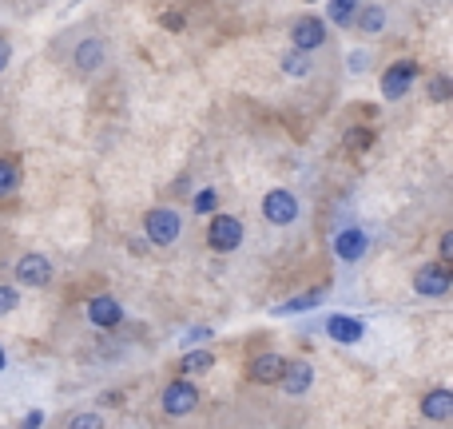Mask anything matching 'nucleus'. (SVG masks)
<instances>
[{"label": "nucleus", "instance_id": "f257e3e1", "mask_svg": "<svg viewBox=\"0 0 453 429\" xmlns=\"http://www.w3.org/2000/svg\"><path fill=\"white\" fill-rule=\"evenodd\" d=\"M143 239H148L151 247H159V250L175 247V242L183 239V215L175 211L172 203L151 207V211L143 215Z\"/></svg>", "mask_w": 453, "mask_h": 429}, {"label": "nucleus", "instance_id": "f03ea898", "mask_svg": "<svg viewBox=\"0 0 453 429\" xmlns=\"http://www.w3.org/2000/svg\"><path fill=\"white\" fill-rule=\"evenodd\" d=\"M247 231H242V218L226 215V211H215L211 223H207V247L219 250V255H231V250L242 247Z\"/></svg>", "mask_w": 453, "mask_h": 429}, {"label": "nucleus", "instance_id": "7ed1b4c3", "mask_svg": "<svg viewBox=\"0 0 453 429\" xmlns=\"http://www.w3.org/2000/svg\"><path fill=\"white\" fill-rule=\"evenodd\" d=\"M159 406H164L167 418H188L199 410V386L191 382V378H175V382L164 386V394H159Z\"/></svg>", "mask_w": 453, "mask_h": 429}, {"label": "nucleus", "instance_id": "20e7f679", "mask_svg": "<svg viewBox=\"0 0 453 429\" xmlns=\"http://www.w3.org/2000/svg\"><path fill=\"white\" fill-rule=\"evenodd\" d=\"M12 274H16V287H28V290H44L48 282H52V258L48 255H40V250H24L20 258H16V266H12Z\"/></svg>", "mask_w": 453, "mask_h": 429}, {"label": "nucleus", "instance_id": "39448f33", "mask_svg": "<svg viewBox=\"0 0 453 429\" xmlns=\"http://www.w3.org/2000/svg\"><path fill=\"white\" fill-rule=\"evenodd\" d=\"M410 282H414V290L422 298H446L449 287H453V271H449V263H441V258H438V263H422V266H418Z\"/></svg>", "mask_w": 453, "mask_h": 429}, {"label": "nucleus", "instance_id": "423d86ee", "mask_svg": "<svg viewBox=\"0 0 453 429\" xmlns=\"http://www.w3.org/2000/svg\"><path fill=\"white\" fill-rule=\"evenodd\" d=\"M298 215H303V203H298L295 191L274 188V191H266V195H263V218L271 226H290Z\"/></svg>", "mask_w": 453, "mask_h": 429}, {"label": "nucleus", "instance_id": "0eeeda50", "mask_svg": "<svg viewBox=\"0 0 453 429\" xmlns=\"http://www.w3.org/2000/svg\"><path fill=\"white\" fill-rule=\"evenodd\" d=\"M334 255H338V263L358 266L370 255V231L366 226H342L334 234Z\"/></svg>", "mask_w": 453, "mask_h": 429}, {"label": "nucleus", "instance_id": "6e6552de", "mask_svg": "<svg viewBox=\"0 0 453 429\" xmlns=\"http://www.w3.org/2000/svg\"><path fill=\"white\" fill-rule=\"evenodd\" d=\"M290 44H295V52H303V56L319 52V48L326 44V24H322L319 16H298V20L290 24Z\"/></svg>", "mask_w": 453, "mask_h": 429}, {"label": "nucleus", "instance_id": "1a4fd4ad", "mask_svg": "<svg viewBox=\"0 0 453 429\" xmlns=\"http://www.w3.org/2000/svg\"><path fill=\"white\" fill-rule=\"evenodd\" d=\"M418 76H422V68H418L414 60L390 64V68H386V76H382V96H386V100H402V96L414 88Z\"/></svg>", "mask_w": 453, "mask_h": 429}, {"label": "nucleus", "instance_id": "9d476101", "mask_svg": "<svg viewBox=\"0 0 453 429\" xmlns=\"http://www.w3.org/2000/svg\"><path fill=\"white\" fill-rule=\"evenodd\" d=\"M88 322L96 330H116L124 322V306H119L116 295H96L88 298Z\"/></svg>", "mask_w": 453, "mask_h": 429}, {"label": "nucleus", "instance_id": "9b49d317", "mask_svg": "<svg viewBox=\"0 0 453 429\" xmlns=\"http://www.w3.org/2000/svg\"><path fill=\"white\" fill-rule=\"evenodd\" d=\"M279 386H282V394H290V398H306L314 386V366L306 358H295V362L287 358V370H282Z\"/></svg>", "mask_w": 453, "mask_h": 429}, {"label": "nucleus", "instance_id": "f8f14e48", "mask_svg": "<svg viewBox=\"0 0 453 429\" xmlns=\"http://www.w3.org/2000/svg\"><path fill=\"white\" fill-rule=\"evenodd\" d=\"M104 56H108V40L104 36H84L72 52V64H76L80 76H92L96 68H104Z\"/></svg>", "mask_w": 453, "mask_h": 429}, {"label": "nucleus", "instance_id": "ddd939ff", "mask_svg": "<svg viewBox=\"0 0 453 429\" xmlns=\"http://www.w3.org/2000/svg\"><path fill=\"white\" fill-rule=\"evenodd\" d=\"M422 418L434 425H446L453 418V390L449 386H438V390H430L422 398Z\"/></svg>", "mask_w": 453, "mask_h": 429}, {"label": "nucleus", "instance_id": "4468645a", "mask_svg": "<svg viewBox=\"0 0 453 429\" xmlns=\"http://www.w3.org/2000/svg\"><path fill=\"white\" fill-rule=\"evenodd\" d=\"M362 334H366V322L362 318H350V314H330L326 318V338H334V342L354 346V342H362Z\"/></svg>", "mask_w": 453, "mask_h": 429}, {"label": "nucleus", "instance_id": "2eb2a0df", "mask_svg": "<svg viewBox=\"0 0 453 429\" xmlns=\"http://www.w3.org/2000/svg\"><path fill=\"white\" fill-rule=\"evenodd\" d=\"M282 370H287V358H282V354H274V350H266V354H258V358L250 362V382H258V386H279Z\"/></svg>", "mask_w": 453, "mask_h": 429}, {"label": "nucleus", "instance_id": "dca6fc26", "mask_svg": "<svg viewBox=\"0 0 453 429\" xmlns=\"http://www.w3.org/2000/svg\"><path fill=\"white\" fill-rule=\"evenodd\" d=\"M354 24H358L362 32H370V36H378V32L386 28V8L382 4H362L358 16H354Z\"/></svg>", "mask_w": 453, "mask_h": 429}, {"label": "nucleus", "instance_id": "f3484780", "mask_svg": "<svg viewBox=\"0 0 453 429\" xmlns=\"http://www.w3.org/2000/svg\"><path fill=\"white\" fill-rule=\"evenodd\" d=\"M358 8H362V0H330V4H326V16H330V24L346 28V24H354Z\"/></svg>", "mask_w": 453, "mask_h": 429}, {"label": "nucleus", "instance_id": "a211bd4d", "mask_svg": "<svg viewBox=\"0 0 453 429\" xmlns=\"http://www.w3.org/2000/svg\"><path fill=\"white\" fill-rule=\"evenodd\" d=\"M16 188H20V164L16 159H0V199L16 195Z\"/></svg>", "mask_w": 453, "mask_h": 429}, {"label": "nucleus", "instance_id": "6ab92c4d", "mask_svg": "<svg viewBox=\"0 0 453 429\" xmlns=\"http://www.w3.org/2000/svg\"><path fill=\"white\" fill-rule=\"evenodd\" d=\"M180 366H183V374H207V370L215 366V354L211 350H188Z\"/></svg>", "mask_w": 453, "mask_h": 429}, {"label": "nucleus", "instance_id": "aec40b11", "mask_svg": "<svg viewBox=\"0 0 453 429\" xmlns=\"http://www.w3.org/2000/svg\"><path fill=\"white\" fill-rule=\"evenodd\" d=\"M16 306H20V287H8V282H0V318H8Z\"/></svg>", "mask_w": 453, "mask_h": 429}, {"label": "nucleus", "instance_id": "412c9836", "mask_svg": "<svg viewBox=\"0 0 453 429\" xmlns=\"http://www.w3.org/2000/svg\"><path fill=\"white\" fill-rule=\"evenodd\" d=\"M64 429H104V414H92V410H84V414H72Z\"/></svg>", "mask_w": 453, "mask_h": 429}, {"label": "nucleus", "instance_id": "4be33fe9", "mask_svg": "<svg viewBox=\"0 0 453 429\" xmlns=\"http://www.w3.org/2000/svg\"><path fill=\"white\" fill-rule=\"evenodd\" d=\"M191 207H196V215H215V207H219V195L207 188V191H199V195L191 199Z\"/></svg>", "mask_w": 453, "mask_h": 429}, {"label": "nucleus", "instance_id": "5701e85b", "mask_svg": "<svg viewBox=\"0 0 453 429\" xmlns=\"http://www.w3.org/2000/svg\"><path fill=\"white\" fill-rule=\"evenodd\" d=\"M319 298H322V290H311V295H303V298H295V303L279 306V314H298V310H311V306H319Z\"/></svg>", "mask_w": 453, "mask_h": 429}, {"label": "nucleus", "instance_id": "b1692460", "mask_svg": "<svg viewBox=\"0 0 453 429\" xmlns=\"http://www.w3.org/2000/svg\"><path fill=\"white\" fill-rule=\"evenodd\" d=\"M282 68H287V72H295V76H303V72H306V60H303V52H290L287 60H282Z\"/></svg>", "mask_w": 453, "mask_h": 429}, {"label": "nucleus", "instance_id": "393cba45", "mask_svg": "<svg viewBox=\"0 0 453 429\" xmlns=\"http://www.w3.org/2000/svg\"><path fill=\"white\" fill-rule=\"evenodd\" d=\"M430 96H434V100H446V96H449V80H446V76H441V80H434Z\"/></svg>", "mask_w": 453, "mask_h": 429}, {"label": "nucleus", "instance_id": "a878e982", "mask_svg": "<svg viewBox=\"0 0 453 429\" xmlns=\"http://www.w3.org/2000/svg\"><path fill=\"white\" fill-rule=\"evenodd\" d=\"M40 425H44V414H40V410H32V414L20 422V429H40Z\"/></svg>", "mask_w": 453, "mask_h": 429}, {"label": "nucleus", "instance_id": "bb28decb", "mask_svg": "<svg viewBox=\"0 0 453 429\" xmlns=\"http://www.w3.org/2000/svg\"><path fill=\"white\" fill-rule=\"evenodd\" d=\"M207 338H211V330H207V326H199V330H191V334H188V346H196V342H207Z\"/></svg>", "mask_w": 453, "mask_h": 429}, {"label": "nucleus", "instance_id": "cd10ccee", "mask_svg": "<svg viewBox=\"0 0 453 429\" xmlns=\"http://www.w3.org/2000/svg\"><path fill=\"white\" fill-rule=\"evenodd\" d=\"M8 60H12V48H8V40L0 36V72L8 68Z\"/></svg>", "mask_w": 453, "mask_h": 429}, {"label": "nucleus", "instance_id": "c85d7f7f", "mask_svg": "<svg viewBox=\"0 0 453 429\" xmlns=\"http://www.w3.org/2000/svg\"><path fill=\"white\" fill-rule=\"evenodd\" d=\"M449 255H453V234L446 231L441 234V263H449Z\"/></svg>", "mask_w": 453, "mask_h": 429}, {"label": "nucleus", "instance_id": "c756f323", "mask_svg": "<svg viewBox=\"0 0 453 429\" xmlns=\"http://www.w3.org/2000/svg\"><path fill=\"white\" fill-rule=\"evenodd\" d=\"M8 366V354H4V346H0V370H4Z\"/></svg>", "mask_w": 453, "mask_h": 429}]
</instances>
